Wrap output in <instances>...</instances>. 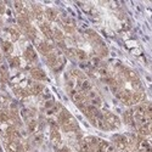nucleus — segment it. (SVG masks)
<instances>
[{
  "label": "nucleus",
  "mask_w": 152,
  "mask_h": 152,
  "mask_svg": "<svg viewBox=\"0 0 152 152\" xmlns=\"http://www.w3.org/2000/svg\"><path fill=\"white\" fill-rule=\"evenodd\" d=\"M9 33H10V35H11V39L14 40V42L18 40L20 37H21V32H20L18 29H16V28H10V29H9Z\"/></svg>",
  "instance_id": "nucleus-16"
},
{
  "label": "nucleus",
  "mask_w": 152,
  "mask_h": 152,
  "mask_svg": "<svg viewBox=\"0 0 152 152\" xmlns=\"http://www.w3.org/2000/svg\"><path fill=\"white\" fill-rule=\"evenodd\" d=\"M78 152H90V148L89 146H88V144L85 142L84 139H82V140L78 142Z\"/></svg>",
  "instance_id": "nucleus-15"
},
{
  "label": "nucleus",
  "mask_w": 152,
  "mask_h": 152,
  "mask_svg": "<svg viewBox=\"0 0 152 152\" xmlns=\"http://www.w3.org/2000/svg\"><path fill=\"white\" fill-rule=\"evenodd\" d=\"M123 122L129 125V126H136L135 124V121H134V116H133V108L132 110H128L123 113Z\"/></svg>",
  "instance_id": "nucleus-8"
},
{
  "label": "nucleus",
  "mask_w": 152,
  "mask_h": 152,
  "mask_svg": "<svg viewBox=\"0 0 152 152\" xmlns=\"http://www.w3.org/2000/svg\"><path fill=\"white\" fill-rule=\"evenodd\" d=\"M65 53H66V55H67L68 57L75 58V50H74V49H66Z\"/></svg>",
  "instance_id": "nucleus-20"
},
{
  "label": "nucleus",
  "mask_w": 152,
  "mask_h": 152,
  "mask_svg": "<svg viewBox=\"0 0 152 152\" xmlns=\"http://www.w3.org/2000/svg\"><path fill=\"white\" fill-rule=\"evenodd\" d=\"M9 121H10L9 111H6V110H4V108H0V124L7 123Z\"/></svg>",
  "instance_id": "nucleus-14"
},
{
  "label": "nucleus",
  "mask_w": 152,
  "mask_h": 152,
  "mask_svg": "<svg viewBox=\"0 0 152 152\" xmlns=\"http://www.w3.org/2000/svg\"><path fill=\"white\" fill-rule=\"evenodd\" d=\"M102 116H104V119H105V122H106V124L108 126V130H111V129H118L121 126V119L116 115H113L112 112L104 111Z\"/></svg>",
  "instance_id": "nucleus-1"
},
{
  "label": "nucleus",
  "mask_w": 152,
  "mask_h": 152,
  "mask_svg": "<svg viewBox=\"0 0 152 152\" xmlns=\"http://www.w3.org/2000/svg\"><path fill=\"white\" fill-rule=\"evenodd\" d=\"M39 28H40L42 33L48 38V39H53V28H51V26H50L49 22H45V21L40 22Z\"/></svg>",
  "instance_id": "nucleus-6"
},
{
  "label": "nucleus",
  "mask_w": 152,
  "mask_h": 152,
  "mask_svg": "<svg viewBox=\"0 0 152 152\" xmlns=\"http://www.w3.org/2000/svg\"><path fill=\"white\" fill-rule=\"evenodd\" d=\"M44 16L46 17L48 21L54 22V21L57 20L58 14H57V11L55 9H46V10H44Z\"/></svg>",
  "instance_id": "nucleus-11"
},
{
  "label": "nucleus",
  "mask_w": 152,
  "mask_h": 152,
  "mask_svg": "<svg viewBox=\"0 0 152 152\" xmlns=\"http://www.w3.org/2000/svg\"><path fill=\"white\" fill-rule=\"evenodd\" d=\"M112 145L115 146V148L117 151H121V152L128 150V146H129L128 136H125V135H115L112 137Z\"/></svg>",
  "instance_id": "nucleus-2"
},
{
  "label": "nucleus",
  "mask_w": 152,
  "mask_h": 152,
  "mask_svg": "<svg viewBox=\"0 0 152 152\" xmlns=\"http://www.w3.org/2000/svg\"><path fill=\"white\" fill-rule=\"evenodd\" d=\"M31 75L35 80H46V74L40 68H33L31 71Z\"/></svg>",
  "instance_id": "nucleus-10"
},
{
  "label": "nucleus",
  "mask_w": 152,
  "mask_h": 152,
  "mask_svg": "<svg viewBox=\"0 0 152 152\" xmlns=\"http://www.w3.org/2000/svg\"><path fill=\"white\" fill-rule=\"evenodd\" d=\"M5 148L7 152H24L23 145L20 140H9L5 141Z\"/></svg>",
  "instance_id": "nucleus-3"
},
{
  "label": "nucleus",
  "mask_w": 152,
  "mask_h": 152,
  "mask_svg": "<svg viewBox=\"0 0 152 152\" xmlns=\"http://www.w3.org/2000/svg\"><path fill=\"white\" fill-rule=\"evenodd\" d=\"M5 12V5L4 3H0V14H4Z\"/></svg>",
  "instance_id": "nucleus-21"
},
{
  "label": "nucleus",
  "mask_w": 152,
  "mask_h": 152,
  "mask_svg": "<svg viewBox=\"0 0 152 152\" xmlns=\"http://www.w3.org/2000/svg\"><path fill=\"white\" fill-rule=\"evenodd\" d=\"M43 90H44V85L40 84V83H38V82L33 83L31 85V88H29V93L33 94V95H39L40 93H43Z\"/></svg>",
  "instance_id": "nucleus-12"
},
{
  "label": "nucleus",
  "mask_w": 152,
  "mask_h": 152,
  "mask_svg": "<svg viewBox=\"0 0 152 152\" xmlns=\"http://www.w3.org/2000/svg\"><path fill=\"white\" fill-rule=\"evenodd\" d=\"M3 63V56H1V54H0V65Z\"/></svg>",
  "instance_id": "nucleus-22"
},
{
  "label": "nucleus",
  "mask_w": 152,
  "mask_h": 152,
  "mask_svg": "<svg viewBox=\"0 0 152 152\" xmlns=\"http://www.w3.org/2000/svg\"><path fill=\"white\" fill-rule=\"evenodd\" d=\"M75 58H78L80 61H85L88 58V55L84 50H80V49H77L75 50Z\"/></svg>",
  "instance_id": "nucleus-17"
},
{
  "label": "nucleus",
  "mask_w": 152,
  "mask_h": 152,
  "mask_svg": "<svg viewBox=\"0 0 152 152\" xmlns=\"http://www.w3.org/2000/svg\"><path fill=\"white\" fill-rule=\"evenodd\" d=\"M50 124H51V134H50V136H51V141L55 145H60L61 141H62V137H61V133H60L58 126L54 122H50Z\"/></svg>",
  "instance_id": "nucleus-5"
},
{
  "label": "nucleus",
  "mask_w": 152,
  "mask_h": 152,
  "mask_svg": "<svg viewBox=\"0 0 152 152\" xmlns=\"http://www.w3.org/2000/svg\"><path fill=\"white\" fill-rule=\"evenodd\" d=\"M62 27L63 29H65L67 33H73L74 32V28H75V22L69 18V17H66V18H63L62 20Z\"/></svg>",
  "instance_id": "nucleus-7"
},
{
  "label": "nucleus",
  "mask_w": 152,
  "mask_h": 152,
  "mask_svg": "<svg viewBox=\"0 0 152 152\" xmlns=\"http://www.w3.org/2000/svg\"><path fill=\"white\" fill-rule=\"evenodd\" d=\"M9 63H10V66H11L12 68H17V67H20V65H21L18 57H10V58H9Z\"/></svg>",
  "instance_id": "nucleus-18"
},
{
  "label": "nucleus",
  "mask_w": 152,
  "mask_h": 152,
  "mask_svg": "<svg viewBox=\"0 0 152 152\" xmlns=\"http://www.w3.org/2000/svg\"><path fill=\"white\" fill-rule=\"evenodd\" d=\"M23 56L24 58H26L28 62H35L37 61V53H35V50L32 48V46H28L26 50H24V53H23Z\"/></svg>",
  "instance_id": "nucleus-9"
},
{
  "label": "nucleus",
  "mask_w": 152,
  "mask_h": 152,
  "mask_svg": "<svg viewBox=\"0 0 152 152\" xmlns=\"http://www.w3.org/2000/svg\"><path fill=\"white\" fill-rule=\"evenodd\" d=\"M1 49H3V51H4L5 55H10L12 51H14V45H12L11 42L5 40V42L1 43Z\"/></svg>",
  "instance_id": "nucleus-13"
},
{
  "label": "nucleus",
  "mask_w": 152,
  "mask_h": 152,
  "mask_svg": "<svg viewBox=\"0 0 152 152\" xmlns=\"http://www.w3.org/2000/svg\"><path fill=\"white\" fill-rule=\"evenodd\" d=\"M37 49H38V51H39L42 55H44V56H46V55H49L50 53H53L54 51V46H53V44L50 43V42H39L37 44Z\"/></svg>",
  "instance_id": "nucleus-4"
},
{
  "label": "nucleus",
  "mask_w": 152,
  "mask_h": 152,
  "mask_svg": "<svg viewBox=\"0 0 152 152\" xmlns=\"http://www.w3.org/2000/svg\"><path fill=\"white\" fill-rule=\"evenodd\" d=\"M115 152H118V151H115Z\"/></svg>",
  "instance_id": "nucleus-23"
},
{
  "label": "nucleus",
  "mask_w": 152,
  "mask_h": 152,
  "mask_svg": "<svg viewBox=\"0 0 152 152\" xmlns=\"http://www.w3.org/2000/svg\"><path fill=\"white\" fill-rule=\"evenodd\" d=\"M42 142H43V135H42V134L34 135V137H33V144L39 145V144H42Z\"/></svg>",
  "instance_id": "nucleus-19"
}]
</instances>
